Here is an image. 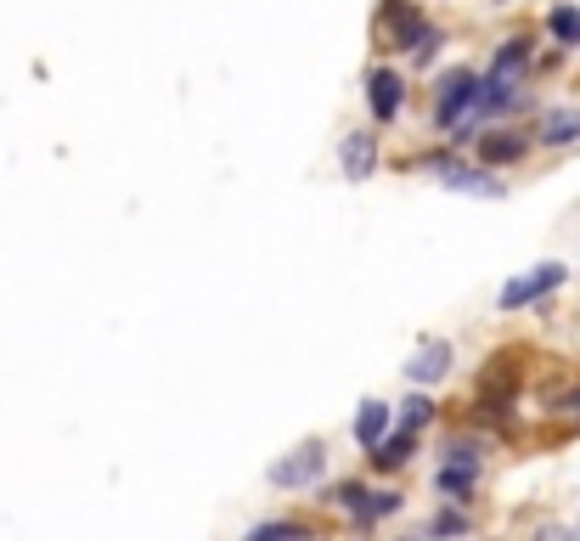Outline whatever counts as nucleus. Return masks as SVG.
I'll return each mask as SVG.
<instances>
[{"label": "nucleus", "mask_w": 580, "mask_h": 541, "mask_svg": "<svg viewBox=\"0 0 580 541\" xmlns=\"http://www.w3.org/2000/svg\"><path fill=\"white\" fill-rule=\"evenodd\" d=\"M366 102H372V119L377 125H390L401 108H406V79L395 68H372L366 74Z\"/></svg>", "instance_id": "nucleus-5"}, {"label": "nucleus", "mask_w": 580, "mask_h": 541, "mask_svg": "<svg viewBox=\"0 0 580 541\" xmlns=\"http://www.w3.org/2000/svg\"><path fill=\"white\" fill-rule=\"evenodd\" d=\"M446 372H451V344H446V338H428V344H423V350H417V356L406 361V378H412L417 389H428V383H440Z\"/></svg>", "instance_id": "nucleus-7"}, {"label": "nucleus", "mask_w": 580, "mask_h": 541, "mask_svg": "<svg viewBox=\"0 0 580 541\" xmlns=\"http://www.w3.org/2000/svg\"><path fill=\"white\" fill-rule=\"evenodd\" d=\"M485 74H496V79H518V85H524V74H529V40H524V34L502 40V52L491 57Z\"/></svg>", "instance_id": "nucleus-11"}, {"label": "nucleus", "mask_w": 580, "mask_h": 541, "mask_svg": "<svg viewBox=\"0 0 580 541\" xmlns=\"http://www.w3.org/2000/svg\"><path fill=\"white\" fill-rule=\"evenodd\" d=\"M383 513H401V497H395V490H372V497H366V513H361V524H377Z\"/></svg>", "instance_id": "nucleus-17"}, {"label": "nucleus", "mask_w": 580, "mask_h": 541, "mask_svg": "<svg viewBox=\"0 0 580 541\" xmlns=\"http://www.w3.org/2000/svg\"><path fill=\"white\" fill-rule=\"evenodd\" d=\"M366 452H372V468H383V474H390V468H406L412 452H417V434H412V429H390V434H383L377 446H366Z\"/></svg>", "instance_id": "nucleus-9"}, {"label": "nucleus", "mask_w": 580, "mask_h": 541, "mask_svg": "<svg viewBox=\"0 0 580 541\" xmlns=\"http://www.w3.org/2000/svg\"><path fill=\"white\" fill-rule=\"evenodd\" d=\"M390 423H395V407L366 401V407H361V418H355V440H361V446H377V440L390 434Z\"/></svg>", "instance_id": "nucleus-13"}, {"label": "nucleus", "mask_w": 580, "mask_h": 541, "mask_svg": "<svg viewBox=\"0 0 580 541\" xmlns=\"http://www.w3.org/2000/svg\"><path fill=\"white\" fill-rule=\"evenodd\" d=\"M536 136H541V147H569V141H580V108H552Z\"/></svg>", "instance_id": "nucleus-12"}, {"label": "nucleus", "mask_w": 580, "mask_h": 541, "mask_svg": "<svg viewBox=\"0 0 580 541\" xmlns=\"http://www.w3.org/2000/svg\"><path fill=\"white\" fill-rule=\"evenodd\" d=\"M338 164H344L350 181H366V175L377 170V136H372V130H350L344 147H338Z\"/></svg>", "instance_id": "nucleus-8"}, {"label": "nucleus", "mask_w": 580, "mask_h": 541, "mask_svg": "<svg viewBox=\"0 0 580 541\" xmlns=\"http://www.w3.org/2000/svg\"><path fill=\"white\" fill-rule=\"evenodd\" d=\"M563 412H569V418H580V389H569V396H563Z\"/></svg>", "instance_id": "nucleus-20"}, {"label": "nucleus", "mask_w": 580, "mask_h": 541, "mask_svg": "<svg viewBox=\"0 0 580 541\" xmlns=\"http://www.w3.org/2000/svg\"><path fill=\"white\" fill-rule=\"evenodd\" d=\"M366 497H372V490L355 485V479H344V485H332V490H327V502H332V508H344V513H355V519L366 513Z\"/></svg>", "instance_id": "nucleus-14"}, {"label": "nucleus", "mask_w": 580, "mask_h": 541, "mask_svg": "<svg viewBox=\"0 0 580 541\" xmlns=\"http://www.w3.org/2000/svg\"><path fill=\"white\" fill-rule=\"evenodd\" d=\"M462 530H468L462 513H434V519H428V535H462Z\"/></svg>", "instance_id": "nucleus-18"}, {"label": "nucleus", "mask_w": 580, "mask_h": 541, "mask_svg": "<svg viewBox=\"0 0 580 541\" xmlns=\"http://www.w3.org/2000/svg\"><path fill=\"white\" fill-rule=\"evenodd\" d=\"M428 418H434V401H428V396H412V401H401V429H412V434H417Z\"/></svg>", "instance_id": "nucleus-15"}, {"label": "nucleus", "mask_w": 580, "mask_h": 541, "mask_svg": "<svg viewBox=\"0 0 580 541\" xmlns=\"http://www.w3.org/2000/svg\"><path fill=\"white\" fill-rule=\"evenodd\" d=\"M563 282V266L558 260H547V266H536L529 277H518V282H507L502 288V311H518V305H536V300H547V293Z\"/></svg>", "instance_id": "nucleus-4"}, {"label": "nucleus", "mask_w": 580, "mask_h": 541, "mask_svg": "<svg viewBox=\"0 0 580 541\" xmlns=\"http://www.w3.org/2000/svg\"><path fill=\"white\" fill-rule=\"evenodd\" d=\"M524 153H529V136H518V130L479 136V164H518Z\"/></svg>", "instance_id": "nucleus-10"}, {"label": "nucleus", "mask_w": 580, "mask_h": 541, "mask_svg": "<svg viewBox=\"0 0 580 541\" xmlns=\"http://www.w3.org/2000/svg\"><path fill=\"white\" fill-rule=\"evenodd\" d=\"M249 535H254V541H260V535H305V524H287V519H271V524H254Z\"/></svg>", "instance_id": "nucleus-19"}, {"label": "nucleus", "mask_w": 580, "mask_h": 541, "mask_svg": "<svg viewBox=\"0 0 580 541\" xmlns=\"http://www.w3.org/2000/svg\"><path fill=\"white\" fill-rule=\"evenodd\" d=\"M434 119L440 125H473L479 119V74L473 68H451L434 96Z\"/></svg>", "instance_id": "nucleus-1"}, {"label": "nucleus", "mask_w": 580, "mask_h": 541, "mask_svg": "<svg viewBox=\"0 0 580 541\" xmlns=\"http://www.w3.org/2000/svg\"><path fill=\"white\" fill-rule=\"evenodd\" d=\"M321 474H327V452H321L316 440H310V446L287 452V457L271 468V485H276V490H305V485H316Z\"/></svg>", "instance_id": "nucleus-3"}, {"label": "nucleus", "mask_w": 580, "mask_h": 541, "mask_svg": "<svg viewBox=\"0 0 580 541\" xmlns=\"http://www.w3.org/2000/svg\"><path fill=\"white\" fill-rule=\"evenodd\" d=\"M428 170L440 175L451 192H485V198H502V181H491V164H485V170H457V164H451V153H434V159H428Z\"/></svg>", "instance_id": "nucleus-6"}, {"label": "nucleus", "mask_w": 580, "mask_h": 541, "mask_svg": "<svg viewBox=\"0 0 580 541\" xmlns=\"http://www.w3.org/2000/svg\"><path fill=\"white\" fill-rule=\"evenodd\" d=\"M547 23H552V34H558L563 45H580V12H574V7H558Z\"/></svg>", "instance_id": "nucleus-16"}, {"label": "nucleus", "mask_w": 580, "mask_h": 541, "mask_svg": "<svg viewBox=\"0 0 580 541\" xmlns=\"http://www.w3.org/2000/svg\"><path fill=\"white\" fill-rule=\"evenodd\" d=\"M479 474H485V446H479V440H451L440 474H434V485H440L446 497H468Z\"/></svg>", "instance_id": "nucleus-2"}]
</instances>
